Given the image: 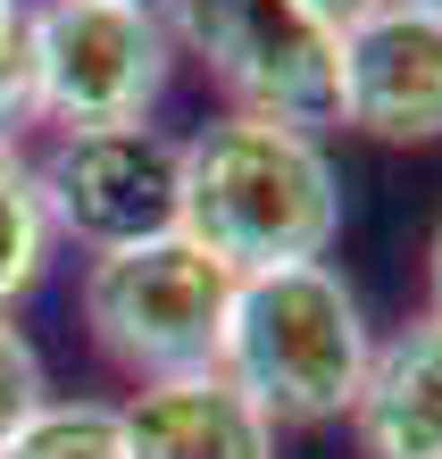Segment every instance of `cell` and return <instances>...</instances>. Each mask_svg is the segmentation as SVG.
Segmentation results:
<instances>
[{
	"mask_svg": "<svg viewBox=\"0 0 442 459\" xmlns=\"http://www.w3.org/2000/svg\"><path fill=\"white\" fill-rule=\"evenodd\" d=\"M426 317H442V218L426 234Z\"/></svg>",
	"mask_w": 442,
	"mask_h": 459,
	"instance_id": "obj_14",
	"label": "cell"
},
{
	"mask_svg": "<svg viewBox=\"0 0 442 459\" xmlns=\"http://www.w3.org/2000/svg\"><path fill=\"white\" fill-rule=\"evenodd\" d=\"M176 134L159 126H92V134H59L34 159L50 234L84 242V251H126V242H159L176 234Z\"/></svg>",
	"mask_w": 442,
	"mask_h": 459,
	"instance_id": "obj_6",
	"label": "cell"
},
{
	"mask_svg": "<svg viewBox=\"0 0 442 459\" xmlns=\"http://www.w3.org/2000/svg\"><path fill=\"white\" fill-rule=\"evenodd\" d=\"M334 126L368 143H442V9L426 0H376L342 25V92Z\"/></svg>",
	"mask_w": 442,
	"mask_h": 459,
	"instance_id": "obj_7",
	"label": "cell"
},
{
	"mask_svg": "<svg viewBox=\"0 0 442 459\" xmlns=\"http://www.w3.org/2000/svg\"><path fill=\"white\" fill-rule=\"evenodd\" d=\"M351 435L359 459H442V317H409L368 351Z\"/></svg>",
	"mask_w": 442,
	"mask_h": 459,
	"instance_id": "obj_9",
	"label": "cell"
},
{
	"mask_svg": "<svg viewBox=\"0 0 442 459\" xmlns=\"http://www.w3.org/2000/svg\"><path fill=\"white\" fill-rule=\"evenodd\" d=\"M176 151V234H192L217 267L259 276V267H300L334 251L342 176L317 134L267 117H209Z\"/></svg>",
	"mask_w": 442,
	"mask_h": 459,
	"instance_id": "obj_1",
	"label": "cell"
},
{
	"mask_svg": "<svg viewBox=\"0 0 442 459\" xmlns=\"http://www.w3.org/2000/svg\"><path fill=\"white\" fill-rule=\"evenodd\" d=\"M50 401V376H42V351L25 342V326H9V317H0V443L17 435L25 418H34Z\"/></svg>",
	"mask_w": 442,
	"mask_h": 459,
	"instance_id": "obj_13",
	"label": "cell"
},
{
	"mask_svg": "<svg viewBox=\"0 0 442 459\" xmlns=\"http://www.w3.org/2000/svg\"><path fill=\"white\" fill-rule=\"evenodd\" d=\"M426 9H442V0H426Z\"/></svg>",
	"mask_w": 442,
	"mask_h": 459,
	"instance_id": "obj_17",
	"label": "cell"
},
{
	"mask_svg": "<svg viewBox=\"0 0 442 459\" xmlns=\"http://www.w3.org/2000/svg\"><path fill=\"white\" fill-rule=\"evenodd\" d=\"M126 9H159V17H168V9H176V0H126Z\"/></svg>",
	"mask_w": 442,
	"mask_h": 459,
	"instance_id": "obj_16",
	"label": "cell"
},
{
	"mask_svg": "<svg viewBox=\"0 0 442 459\" xmlns=\"http://www.w3.org/2000/svg\"><path fill=\"white\" fill-rule=\"evenodd\" d=\"M309 9H317L325 25H351V17H368V9H376V0H309Z\"/></svg>",
	"mask_w": 442,
	"mask_h": 459,
	"instance_id": "obj_15",
	"label": "cell"
},
{
	"mask_svg": "<svg viewBox=\"0 0 442 459\" xmlns=\"http://www.w3.org/2000/svg\"><path fill=\"white\" fill-rule=\"evenodd\" d=\"M34 100L42 126L92 134V126H151V109L176 84V34L159 9L126 0H34Z\"/></svg>",
	"mask_w": 442,
	"mask_h": 459,
	"instance_id": "obj_5",
	"label": "cell"
},
{
	"mask_svg": "<svg viewBox=\"0 0 442 459\" xmlns=\"http://www.w3.org/2000/svg\"><path fill=\"white\" fill-rule=\"evenodd\" d=\"M0 459H126L117 401H59L50 393L42 410L0 443Z\"/></svg>",
	"mask_w": 442,
	"mask_h": 459,
	"instance_id": "obj_11",
	"label": "cell"
},
{
	"mask_svg": "<svg viewBox=\"0 0 442 459\" xmlns=\"http://www.w3.org/2000/svg\"><path fill=\"white\" fill-rule=\"evenodd\" d=\"M34 0H0V143H17L25 126H42L34 100V25H25Z\"/></svg>",
	"mask_w": 442,
	"mask_h": 459,
	"instance_id": "obj_12",
	"label": "cell"
},
{
	"mask_svg": "<svg viewBox=\"0 0 442 459\" xmlns=\"http://www.w3.org/2000/svg\"><path fill=\"white\" fill-rule=\"evenodd\" d=\"M84 334L100 342L108 368H126L134 385L159 376H201L217 368V334H226L234 267H217L192 234L126 242L84 267Z\"/></svg>",
	"mask_w": 442,
	"mask_h": 459,
	"instance_id": "obj_4",
	"label": "cell"
},
{
	"mask_svg": "<svg viewBox=\"0 0 442 459\" xmlns=\"http://www.w3.org/2000/svg\"><path fill=\"white\" fill-rule=\"evenodd\" d=\"M168 34L176 59H192L217 84L226 117H267L292 134L334 126L342 25H325L309 0H176Z\"/></svg>",
	"mask_w": 442,
	"mask_h": 459,
	"instance_id": "obj_3",
	"label": "cell"
},
{
	"mask_svg": "<svg viewBox=\"0 0 442 459\" xmlns=\"http://www.w3.org/2000/svg\"><path fill=\"white\" fill-rule=\"evenodd\" d=\"M368 309L342 284V267L300 259L234 276L226 334H217V376L251 393L267 426H334L351 418V393L368 376Z\"/></svg>",
	"mask_w": 442,
	"mask_h": 459,
	"instance_id": "obj_2",
	"label": "cell"
},
{
	"mask_svg": "<svg viewBox=\"0 0 442 459\" xmlns=\"http://www.w3.org/2000/svg\"><path fill=\"white\" fill-rule=\"evenodd\" d=\"M126 459H275V426L251 393H234L217 368L159 376L134 401H117Z\"/></svg>",
	"mask_w": 442,
	"mask_h": 459,
	"instance_id": "obj_8",
	"label": "cell"
},
{
	"mask_svg": "<svg viewBox=\"0 0 442 459\" xmlns=\"http://www.w3.org/2000/svg\"><path fill=\"white\" fill-rule=\"evenodd\" d=\"M50 251H59V234H50V209H42V184H34V151L0 143V317L42 284Z\"/></svg>",
	"mask_w": 442,
	"mask_h": 459,
	"instance_id": "obj_10",
	"label": "cell"
}]
</instances>
